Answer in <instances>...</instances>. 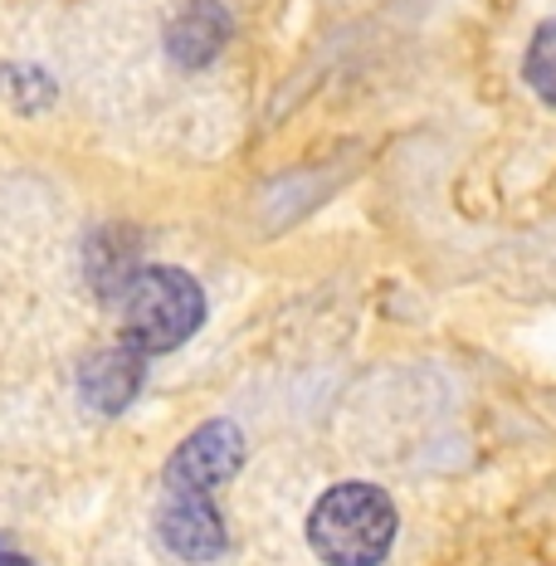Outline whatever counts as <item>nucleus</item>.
Returning a JSON list of instances; mask_svg holds the SVG:
<instances>
[{"label":"nucleus","mask_w":556,"mask_h":566,"mask_svg":"<svg viewBox=\"0 0 556 566\" xmlns=\"http://www.w3.org/2000/svg\"><path fill=\"white\" fill-rule=\"evenodd\" d=\"M147 367L151 361L141 357V352L123 347V342L113 337L108 347L88 352V357L78 361V396H84V406L98 410V416H123L141 396V386H147Z\"/></svg>","instance_id":"39448f33"},{"label":"nucleus","mask_w":556,"mask_h":566,"mask_svg":"<svg viewBox=\"0 0 556 566\" xmlns=\"http://www.w3.org/2000/svg\"><path fill=\"white\" fill-rule=\"evenodd\" d=\"M234 40V15L224 0H186L167 25V54L181 69H200Z\"/></svg>","instance_id":"423d86ee"},{"label":"nucleus","mask_w":556,"mask_h":566,"mask_svg":"<svg viewBox=\"0 0 556 566\" xmlns=\"http://www.w3.org/2000/svg\"><path fill=\"white\" fill-rule=\"evenodd\" d=\"M523 84L537 93L547 108H556V20H542L523 54Z\"/></svg>","instance_id":"0eeeda50"},{"label":"nucleus","mask_w":556,"mask_h":566,"mask_svg":"<svg viewBox=\"0 0 556 566\" xmlns=\"http://www.w3.org/2000/svg\"><path fill=\"white\" fill-rule=\"evenodd\" d=\"M0 566H34V562H30V557H25V552H20V547H10V542L0 537Z\"/></svg>","instance_id":"6e6552de"},{"label":"nucleus","mask_w":556,"mask_h":566,"mask_svg":"<svg viewBox=\"0 0 556 566\" xmlns=\"http://www.w3.org/2000/svg\"><path fill=\"white\" fill-rule=\"evenodd\" d=\"M244 430L234 420H206L186 434L181 444L171 450L167 469H161V489H186V493H220L224 483L244 469Z\"/></svg>","instance_id":"7ed1b4c3"},{"label":"nucleus","mask_w":556,"mask_h":566,"mask_svg":"<svg viewBox=\"0 0 556 566\" xmlns=\"http://www.w3.org/2000/svg\"><path fill=\"white\" fill-rule=\"evenodd\" d=\"M117 342L141 357H167L186 347L206 323V289L176 264H133L113 283Z\"/></svg>","instance_id":"f257e3e1"},{"label":"nucleus","mask_w":556,"mask_h":566,"mask_svg":"<svg viewBox=\"0 0 556 566\" xmlns=\"http://www.w3.org/2000/svg\"><path fill=\"white\" fill-rule=\"evenodd\" d=\"M400 513L386 489L342 479L307 513V547L323 566H381L396 547Z\"/></svg>","instance_id":"f03ea898"},{"label":"nucleus","mask_w":556,"mask_h":566,"mask_svg":"<svg viewBox=\"0 0 556 566\" xmlns=\"http://www.w3.org/2000/svg\"><path fill=\"white\" fill-rule=\"evenodd\" d=\"M157 542L181 562H220L224 552H230V527H224V517H220L216 493L161 489Z\"/></svg>","instance_id":"20e7f679"}]
</instances>
